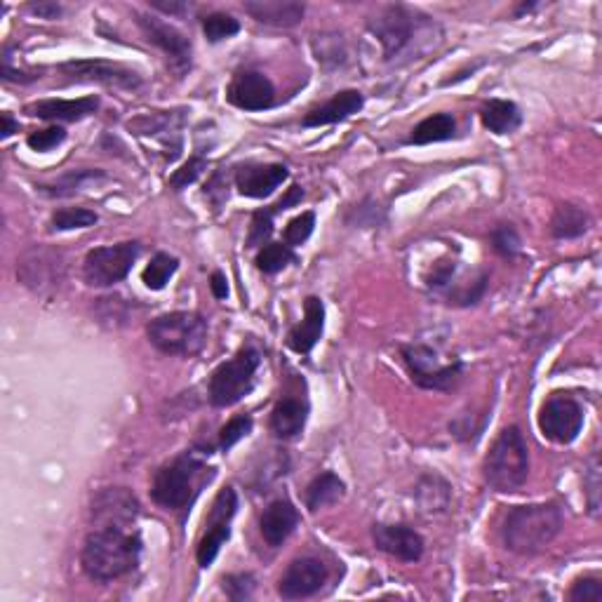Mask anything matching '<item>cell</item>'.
Segmentation results:
<instances>
[{"instance_id":"cell-1","label":"cell","mask_w":602,"mask_h":602,"mask_svg":"<svg viewBox=\"0 0 602 602\" xmlns=\"http://www.w3.org/2000/svg\"><path fill=\"white\" fill-rule=\"evenodd\" d=\"M139 555H142V539L137 532L120 530V527H97L85 539L80 565L92 581L109 584L135 570Z\"/></svg>"},{"instance_id":"cell-2","label":"cell","mask_w":602,"mask_h":602,"mask_svg":"<svg viewBox=\"0 0 602 602\" xmlns=\"http://www.w3.org/2000/svg\"><path fill=\"white\" fill-rule=\"evenodd\" d=\"M565 511L563 506L548 501V504L513 506L508 511L501 537L508 551L518 555H534L551 544L563 532Z\"/></svg>"},{"instance_id":"cell-3","label":"cell","mask_w":602,"mask_h":602,"mask_svg":"<svg viewBox=\"0 0 602 602\" xmlns=\"http://www.w3.org/2000/svg\"><path fill=\"white\" fill-rule=\"evenodd\" d=\"M212 476V468H205L196 454L184 452L156 473L151 485V499L163 511H189L203 485L210 483Z\"/></svg>"},{"instance_id":"cell-4","label":"cell","mask_w":602,"mask_h":602,"mask_svg":"<svg viewBox=\"0 0 602 602\" xmlns=\"http://www.w3.org/2000/svg\"><path fill=\"white\" fill-rule=\"evenodd\" d=\"M483 476L494 492L513 494L523 490L530 476V450L518 426H506L494 440L485 457Z\"/></svg>"},{"instance_id":"cell-5","label":"cell","mask_w":602,"mask_h":602,"mask_svg":"<svg viewBox=\"0 0 602 602\" xmlns=\"http://www.w3.org/2000/svg\"><path fill=\"white\" fill-rule=\"evenodd\" d=\"M146 337L165 356H198L207 344V320L196 311H172L146 325Z\"/></svg>"},{"instance_id":"cell-6","label":"cell","mask_w":602,"mask_h":602,"mask_svg":"<svg viewBox=\"0 0 602 602\" xmlns=\"http://www.w3.org/2000/svg\"><path fill=\"white\" fill-rule=\"evenodd\" d=\"M262 356L252 344H245L236 356L214 367L207 381V396L214 407H231L250 396L254 389V374L259 370Z\"/></svg>"},{"instance_id":"cell-7","label":"cell","mask_w":602,"mask_h":602,"mask_svg":"<svg viewBox=\"0 0 602 602\" xmlns=\"http://www.w3.org/2000/svg\"><path fill=\"white\" fill-rule=\"evenodd\" d=\"M403 360L410 370V377L417 386L426 391L447 393L457 389L464 374L461 360H450V363H440L438 353L426 344H407L403 346Z\"/></svg>"},{"instance_id":"cell-8","label":"cell","mask_w":602,"mask_h":602,"mask_svg":"<svg viewBox=\"0 0 602 602\" xmlns=\"http://www.w3.org/2000/svg\"><path fill=\"white\" fill-rule=\"evenodd\" d=\"M142 245L137 240L127 243L95 247L85 254L83 262V278L90 287H111L130 276L132 266L139 259Z\"/></svg>"},{"instance_id":"cell-9","label":"cell","mask_w":602,"mask_h":602,"mask_svg":"<svg viewBox=\"0 0 602 602\" xmlns=\"http://www.w3.org/2000/svg\"><path fill=\"white\" fill-rule=\"evenodd\" d=\"M238 511V494L233 487H224L222 492L217 494V499H214L212 511L207 515V532L203 534V539H200L196 558L198 565L207 570L214 560H217L219 551H222V546L226 541L231 539V520L233 515Z\"/></svg>"},{"instance_id":"cell-10","label":"cell","mask_w":602,"mask_h":602,"mask_svg":"<svg viewBox=\"0 0 602 602\" xmlns=\"http://www.w3.org/2000/svg\"><path fill=\"white\" fill-rule=\"evenodd\" d=\"M539 428L544 438L558 445H570L579 438L584 428V410L577 400L563 393H553L551 398L541 405Z\"/></svg>"},{"instance_id":"cell-11","label":"cell","mask_w":602,"mask_h":602,"mask_svg":"<svg viewBox=\"0 0 602 602\" xmlns=\"http://www.w3.org/2000/svg\"><path fill=\"white\" fill-rule=\"evenodd\" d=\"M64 259L50 247H31L17 262V276L33 292H48L64 280Z\"/></svg>"},{"instance_id":"cell-12","label":"cell","mask_w":602,"mask_h":602,"mask_svg":"<svg viewBox=\"0 0 602 602\" xmlns=\"http://www.w3.org/2000/svg\"><path fill=\"white\" fill-rule=\"evenodd\" d=\"M137 24L139 29L144 31L146 40L165 52L172 71L179 73V76H184V73L191 69L193 45L182 31L175 29L172 24L163 22V19L149 17V15H137Z\"/></svg>"},{"instance_id":"cell-13","label":"cell","mask_w":602,"mask_h":602,"mask_svg":"<svg viewBox=\"0 0 602 602\" xmlns=\"http://www.w3.org/2000/svg\"><path fill=\"white\" fill-rule=\"evenodd\" d=\"M59 71L76 83H104L125 90H135L142 85V76L137 71L127 69L123 64L106 62V59H76V62L59 66Z\"/></svg>"},{"instance_id":"cell-14","label":"cell","mask_w":602,"mask_h":602,"mask_svg":"<svg viewBox=\"0 0 602 602\" xmlns=\"http://www.w3.org/2000/svg\"><path fill=\"white\" fill-rule=\"evenodd\" d=\"M374 36L384 48V59H393L403 52L414 36V19L403 5H389L367 22Z\"/></svg>"},{"instance_id":"cell-15","label":"cell","mask_w":602,"mask_h":602,"mask_svg":"<svg viewBox=\"0 0 602 602\" xmlns=\"http://www.w3.org/2000/svg\"><path fill=\"white\" fill-rule=\"evenodd\" d=\"M325 581L327 567L323 560L304 555V558H294L287 565V570L278 581V595L283 600L311 598V595H316L325 586Z\"/></svg>"},{"instance_id":"cell-16","label":"cell","mask_w":602,"mask_h":602,"mask_svg":"<svg viewBox=\"0 0 602 602\" xmlns=\"http://www.w3.org/2000/svg\"><path fill=\"white\" fill-rule=\"evenodd\" d=\"M139 515V501L127 487H106L92 499L95 527H120L127 530Z\"/></svg>"},{"instance_id":"cell-17","label":"cell","mask_w":602,"mask_h":602,"mask_svg":"<svg viewBox=\"0 0 602 602\" xmlns=\"http://www.w3.org/2000/svg\"><path fill=\"white\" fill-rule=\"evenodd\" d=\"M226 99L240 111H266L276 104V88L264 73L240 71L226 88Z\"/></svg>"},{"instance_id":"cell-18","label":"cell","mask_w":602,"mask_h":602,"mask_svg":"<svg viewBox=\"0 0 602 602\" xmlns=\"http://www.w3.org/2000/svg\"><path fill=\"white\" fill-rule=\"evenodd\" d=\"M374 546L403 563H419L424 558V537L407 525H374Z\"/></svg>"},{"instance_id":"cell-19","label":"cell","mask_w":602,"mask_h":602,"mask_svg":"<svg viewBox=\"0 0 602 602\" xmlns=\"http://www.w3.org/2000/svg\"><path fill=\"white\" fill-rule=\"evenodd\" d=\"M287 177H290V172H287V167L280 163L243 165L236 172V189L240 196L262 200V198H269Z\"/></svg>"},{"instance_id":"cell-20","label":"cell","mask_w":602,"mask_h":602,"mask_svg":"<svg viewBox=\"0 0 602 602\" xmlns=\"http://www.w3.org/2000/svg\"><path fill=\"white\" fill-rule=\"evenodd\" d=\"M299 523L301 515L292 501L276 499L264 508L262 518H259V532H262L266 544L278 548L292 537V532L297 530Z\"/></svg>"},{"instance_id":"cell-21","label":"cell","mask_w":602,"mask_h":602,"mask_svg":"<svg viewBox=\"0 0 602 602\" xmlns=\"http://www.w3.org/2000/svg\"><path fill=\"white\" fill-rule=\"evenodd\" d=\"M325 330V304L320 297H306L304 320L297 323L287 334V346L299 356H309Z\"/></svg>"},{"instance_id":"cell-22","label":"cell","mask_w":602,"mask_h":602,"mask_svg":"<svg viewBox=\"0 0 602 602\" xmlns=\"http://www.w3.org/2000/svg\"><path fill=\"white\" fill-rule=\"evenodd\" d=\"M99 97H80V99H43L24 106V113L40 120H59V123H76L97 113Z\"/></svg>"},{"instance_id":"cell-23","label":"cell","mask_w":602,"mask_h":602,"mask_svg":"<svg viewBox=\"0 0 602 602\" xmlns=\"http://www.w3.org/2000/svg\"><path fill=\"white\" fill-rule=\"evenodd\" d=\"M243 10L259 24L276 26V29H292L301 24L306 15V5L297 0H247Z\"/></svg>"},{"instance_id":"cell-24","label":"cell","mask_w":602,"mask_h":602,"mask_svg":"<svg viewBox=\"0 0 602 602\" xmlns=\"http://www.w3.org/2000/svg\"><path fill=\"white\" fill-rule=\"evenodd\" d=\"M365 97L363 92L358 90H341L334 95L330 102H325L323 106H318V109L309 111L301 120V125L304 127H323V125H334L339 123V120L351 118L353 113H358L363 109Z\"/></svg>"},{"instance_id":"cell-25","label":"cell","mask_w":602,"mask_h":602,"mask_svg":"<svg viewBox=\"0 0 602 602\" xmlns=\"http://www.w3.org/2000/svg\"><path fill=\"white\" fill-rule=\"evenodd\" d=\"M309 405L299 398H280L271 412V431L280 440H292L304 431Z\"/></svg>"},{"instance_id":"cell-26","label":"cell","mask_w":602,"mask_h":602,"mask_svg":"<svg viewBox=\"0 0 602 602\" xmlns=\"http://www.w3.org/2000/svg\"><path fill=\"white\" fill-rule=\"evenodd\" d=\"M591 229V214L574 203H563L555 207L551 217V236L558 240L581 238Z\"/></svg>"},{"instance_id":"cell-27","label":"cell","mask_w":602,"mask_h":602,"mask_svg":"<svg viewBox=\"0 0 602 602\" xmlns=\"http://www.w3.org/2000/svg\"><path fill=\"white\" fill-rule=\"evenodd\" d=\"M480 120L494 135H511L523 123V113H520L518 104L508 102V99H490L480 109Z\"/></svg>"},{"instance_id":"cell-28","label":"cell","mask_w":602,"mask_h":602,"mask_svg":"<svg viewBox=\"0 0 602 602\" xmlns=\"http://www.w3.org/2000/svg\"><path fill=\"white\" fill-rule=\"evenodd\" d=\"M454 132H457V120H454L452 113H433V116L421 120L419 125H414L412 135L407 137V144L426 146L447 142V139L454 137Z\"/></svg>"},{"instance_id":"cell-29","label":"cell","mask_w":602,"mask_h":602,"mask_svg":"<svg viewBox=\"0 0 602 602\" xmlns=\"http://www.w3.org/2000/svg\"><path fill=\"white\" fill-rule=\"evenodd\" d=\"M106 175L102 170H71L66 172V175L57 177L55 182L50 184H40L38 191L43 193V196H50V198H69V196H76V193H80L85 189L88 184H97L102 182Z\"/></svg>"},{"instance_id":"cell-30","label":"cell","mask_w":602,"mask_h":602,"mask_svg":"<svg viewBox=\"0 0 602 602\" xmlns=\"http://www.w3.org/2000/svg\"><path fill=\"white\" fill-rule=\"evenodd\" d=\"M346 485L344 480H341L337 473L325 471L320 473L311 480V485L306 487V508H309L311 513L320 511V508L334 504V501H339L344 497Z\"/></svg>"},{"instance_id":"cell-31","label":"cell","mask_w":602,"mask_h":602,"mask_svg":"<svg viewBox=\"0 0 602 602\" xmlns=\"http://www.w3.org/2000/svg\"><path fill=\"white\" fill-rule=\"evenodd\" d=\"M179 269V259L172 257V254L167 252H158L156 257L151 259L149 266H146L142 273V283L149 287L153 292L165 290V285L170 283V278L175 276Z\"/></svg>"},{"instance_id":"cell-32","label":"cell","mask_w":602,"mask_h":602,"mask_svg":"<svg viewBox=\"0 0 602 602\" xmlns=\"http://www.w3.org/2000/svg\"><path fill=\"white\" fill-rule=\"evenodd\" d=\"M294 262H297V254H294L292 247L285 243L262 245V250L257 252V259H254L257 269L262 273H269V276H273V273H280Z\"/></svg>"},{"instance_id":"cell-33","label":"cell","mask_w":602,"mask_h":602,"mask_svg":"<svg viewBox=\"0 0 602 602\" xmlns=\"http://www.w3.org/2000/svg\"><path fill=\"white\" fill-rule=\"evenodd\" d=\"M99 222V214L88 207H62L52 214L50 224L55 231H73V229H88Z\"/></svg>"},{"instance_id":"cell-34","label":"cell","mask_w":602,"mask_h":602,"mask_svg":"<svg viewBox=\"0 0 602 602\" xmlns=\"http://www.w3.org/2000/svg\"><path fill=\"white\" fill-rule=\"evenodd\" d=\"M240 31V22L236 17L226 15V12H212L203 19V33L210 43H222L229 40Z\"/></svg>"},{"instance_id":"cell-35","label":"cell","mask_w":602,"mask_h":602,"mask_svg":"<svg viewBox=\"0 0 602 602\" xmlns=\"http://www.w3.org/2000/svg\"><path fill=\"white\" fill-rule=\"evenodd\" d=\"M313 226H316V214H313V212H301L299 217H294L292 222H287L285 231H283V243L290 245L292 250H294V247L304 245L306 240L311 238Z\"/></svg>"},{"instance_id":"cell-36","label":"cell","mask_w":602,"mask_h":602,"mask_svg":"<svg viewBox=\"0 0 602 602\" xmlns=\"http://www.w3.org/2000/svg\"><path fill=\"white\" fill-rule=\"evenodd\" d=\"M252 426L254 421L250 414H238V417H233L229 424L222 428V433H219V447H222L224 452H229L233 445H238L240 440L250 436Z\"/></svg>"},{"instance_id":"cell-37","label":"cell","mask_w":602,"mask_h":602,"mask_svg":"<svg viewBox=\"0 0 602 602\" xmlns=\"http://www.w3.org/2000/svg\"><path fill=\"white\" fill-rule=\"evenodd\" d=\"M207 167V160L200 158V156H193L186 160V163L179 167V170L172 172L170 182H167V186H170L172 191H184L186 186H191L196 179L203 175Z\"/></svg>"},{"instance_id":"cell-38","label":"cell","mask_w":602,"mask_h":602,"mask_svg":"<svg viewBox=\"0 0 602 602\" xmlns=\"http://www.w3.org/2000/svg\"><path fill=\"white\" fill-rule=\"evenodd\" d=\"M64 139H66V130H64V127L52 125V127H45V130L31 132V135L26 137V144H29L31 151L48 153L52 149H57V146L62 144Z\"/></svg>"},{"instance_id":"cell-39","label":"cell","mask_w":602,"mask_h":602,"mask_svg":"<svg viewBox=\"0 0 602 602\" xmlns=\"http://www.w3.org/2000/svg\"><path fill=\"white\" fill-rule=\"evenodd\" d=\"M492 245L494 250H497V254H501V257L506 259H513L515 254L520 252V247H523L518 231H515L511 224H499L497 229L492 231Z\"/></svg>"},{"instance_id":"cell-40","label":"cell","mask_w":602,"mask_h":602,"mask_svg":"<svg viewBox=\"0 0 602 602\" xmlns=\"http://www.w3.org/2000/svg\"><path fill=\"white\" fill-rule=\"evenodd\" d=\"M584 492H586L591 513L598 515V511H600V461L595 454L588 459V466L584 471Z\"/></svg>"},{"instance_id":"cell-41","label":"cell","mask_w":602,"mask_h":602,"mask_svg":"<svg viewBox=\"0 0 602 602\" xmlns=\"http://www.w3.org/2000/svg\"><path fill=\"white\" fill-rule=\"evenodd\" d=\"M273 217H276V212L271 210H259L252 214V224H250V238H247V243H250V247H259L264 245L266 240L271 238L273 233Z\"/></svg>"},{"instance_id":"cell-42","label":"cell","mask_w":602,"mask_h":602,"mask_svg":"<svg viewBox=\"0 0 602 602\" xmlns=\"http://www.w3.org/2000/svg\"><path fill=\"white\" fill-rule=\"evenodd\" d=\"M567 598L572 602H602V579L600 577H581L572 584Z\"/></svg>"},{"instance_id":"cell-43","label":"cell","mask_w":602,"mask_h":602,"mask_svg":"<svg viewBox=\"0 0 602 602\" xmlns=\"http://www.w3.org/2000/svg\"><path fill=\"white\" fill-rule=\"evenodd\" d=\"M224 593L229 595L231 600H250L252 598V591H254V584H257V579L252 577V574H229V577H224Z\"/></svg>"},{"instance_id":"cell-44","label":"cell","mask_w":602,"mask_h":602,"mask_svg":"<svg viewBox=\"0 0 602 602\" xmlns=\"http://www.w3.org/2000/svg\"><path fill=\"white\" fill-rule=\"evenodd\" d=\"M454 271H457V264L450 262V259H440V262L431 269V273H428L426 278L428 287H431V290H443V287L452 283Z\"/></svg>"},{"instance_id":"cell-45","label":"cell","mask_w":602,"mask_h":602,"mask_svg":"<svg viewBox=\"0 0 602 602\" xmlns=\"http://www.w3.org/2000/svg\"><path fill=\"white\" fill-rule=\"evenodd\" d=\"M301 200H304V189H301V186H290V189H287V193L283 198L278 200L276 205H273V212H285V210H290V207H294V205H299Z\"/></svg>"},{"instance_id":"cell-46","label":"cell","mask_w":602,"mask_h":602,"mask_svg":"<svg viewBox=\"0 0 602 602\" xmlns=\"http://www.w3.org/2000/svg\"><path fill=\"white\" fill-rule=\"evenodd\" d=\"M210 290L217 299H226L229 297V280H226V276L222 271H214L212 278H210Z\"/></svg>"},{"instance_id":"cell-47","label":"cell","mask_w":602,"mask_h":602,"mask_svg":"<svg viewBox=\"0 0 602 602\" xmlns=\"http://www.w3.org/2000/svg\"><path fill=\"white\" fill-rule=\"evenodd\" d=\"M29 10L33 12V15L43 17V19H57L59 15H62V5L57 3H33L29 5Z\"/></svg>"},{"instance_id":"cell-48","label":"cell","mask_w":602,"mask_h":602,"mask_svg":"<svg viewBox=\"0 0 602 602\" xmlns=\"http://www.w3.org/2000/svg\"><path fill=\"white\" fill-rule=\"evenodd\" d=\"M151 8L165 12V15H177L179 17V15H184L186 10H189V5H186V3H160V0H153Z\"/></svg>"},{"instance_id":"cell-49","label":"cell","mask_w":602,"mask_h":602,"mask_svg":"<svg viewBox=\"0 0 602 602\" xmlns=\"http://www.w3.org/2000/svg\"><path fill=\"white\" fill-rule=\"evenodd\" d=\"M0 120H3V127H0V137H3V139H8V137L15 135V132H19V123L15 118H12V113L5 111L3 116H0Z\"/></svg>"},{"instance_id":"cell-50","label":"cell","mask_w":602,"mask_h":602,"mask_svg":"<svg viewBox=\"0 0 602 602\" xmlns=\"http://www.w3.org/2000/svg\"><path fill=\"white\" fill-rule=\"evenodd\" d=\"M534 8V3H525V5H520L518 10H515V15H523V12H530Z\"/></svg>"}]
</instances>
